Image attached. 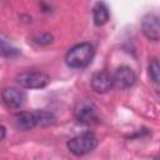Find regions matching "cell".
<instances>
[{
	"label": "cell",
	"mask_w": 160,
	"mask_h": 160,
	"mask_svg": "<svg viewBox=\"0 0 160 160\" xmlns=\"http://www.w3.org/2000/svg\"><path fill=\"white\" fill-rule=\"evenodd\" d=\"M16 81L25 89H42L50 82V78L42 71H24L16 76Z\"/></svg>",
	"instance_id": "cell-3"
},
{
	"label": "cell",
	"mask_w": 160,
	"mask_h": 160,
	"mask_svg": "<svg viewBox=\"0 0 160 160\" xmlns=\"http://www.w3.org/2000/svg\"><path fill=\"white\" fill-rule=\"evenodd\" d=\"M141 30L146 39L151 41H159L160 39V22L159 16L154 12L146 14L141 20Z\"/></svg>",
	"instance_id": "cell-4"
},
{
	"label": "cell",
	"mask_w": 160,
	"mask_h": 160,
	"mask_svg": "<svg viewBox=\"0 0 160 160\" xmlns=\"http://www.w3.org/2000/svg\"><path fill=\"white\" fill-rule=\"evenodd\" d=\"M90 86L98 94H105L110 91L111 88L114 86L112 75H110L106 71H98L91 76Z\"/></svg>",
	"instance_id": "cell-8"
},
{
	"label": "cell",
	"mask_w": 160,
	"mask_h": 160,
	"mask_svg": "<svg viewBox=\"0 0 160 160\" xmlns=\"http://www.w3.org/2000/svg\"><path fill=\"white\" fill-rule=\"evenodd\" d=\"M92 19H94V24L96 26L105 25L110 19L109 8L104 2H96L95 6L92 8Z\"/></svg>",
	"instance_id": "cell-10"
},
{
	"label": "cell",
	"mask_w": 160,
	"mask_h": 160,
	"mask_svg": "<svg viewBox=\"0 0 160 160\" xmlns=\"http://www.w3.org/2000/svg\"><path fill=\"white\" fill-rule=\"evenodd\" d=\"M75 118L80 124L84 125H90L96 121L98 115H96V108L91 101L82 100L79 102V105L75 109Z\"/></svg>",
	"instance_id": "cell-6"
},
{
	"label": "cell",
	"mask_w": 160,
	"mask_h": 160,
	"mask_svg": "<svg viewBox=\"0 0 160 160\" xmlns=\"http://www.w3.org/2000/svg\"><path fill=\"white\" fill-rule=\"evenodd\" d=\"M68 149L76 156H82L91 152L98 146V139L92 132H84L68 141Z\"/></svg>",
	"instance_id": "cell-2"
},
{
	"label": "cell",
	"mask_w": 160,
	"mask_h": 160,
	"mask_svg": "<svg viewBox=\"0 0 160 160\" xmlns=\"http://www.w3.org/2000/svg\"><path fill=\"white\" fill-rule=\"evenodd\" d=\"M15 125L20 130H30L38 126L35 111H21L15 115Z\"/></svg>",
	"instance_id": "cell-9"
},
{
	"label": "cell",
	"mask_w": 160,
	"mask_h": 160,
	"mask_svg": "<svg viewBox=\"0 0 160 160\" xmlns=\"http://www.w3.org/2000/svg\"><path fill=\"white\" fill-rule=\"evenodd\" d=\"M1 100L10 109H19L25 101V94L18 88L8 86L1 91Z\"/></svg>",
	"instance_id": "cell-7"
},
{
	"label": "cell",
	"mask_w": 160,
	"mask_h": 160,
	"mask_svg": "<svg viewBox=\"0 0 160 160\" xmlns=\"http://www.w3.org/2000/svg\"><path fill=\"white\" fill-rule=\"evenodd\" d=\"M35 115H36V122L38 126H46L54 122L55 116L52 112L46 111V110H35Z\"/></svg>",
	"instance_id": "cell-11"
},
{
	"label": "cell",
	"mask_w": 160,
	"mask_h": 160,
	"mask_svg": "<svg viewBox=\"0 0 160 160\" xmlns=\"http://www.w3.org/2000/svg\"><path fill=\"white\" fill-rule=\"evenodd\" d=\"M5 135H6V130H5V128H4L2 125H0V141L4 140Z\"/></svg>",
	"instance_id": "cell-15"
},
{
	"label": "cell",
	"mask_w": 160,
	"mask_h": 160,
	"mask_svg": "<svg viewBox=\"0 0 160 160\" xmlns=\"http://www.w3.org/2000/svg\"><path fill=\"white\" fill-rule=\"evenodd\" d=\"M34 41L38 44V45H48L50 42H52V36L50 34H40V35H36L34 38Z\"/></svg>",
	"instance_id": "cell-14"
},
{
	"label": "cell",
	"mask_w": 160,
	"mask_h": 160,
	"mask_svg": "<svg viewBox=\"0 0 160 160\" xmlns=\"http://www.w3.org/2000/svg\"><path fill=\"white\" fill-rule=\"evenodd\" d=\"M135 80H136V75H135L134 70L126 65L119 66L112 75L114 86H116L119 89H128V88L132 86L135 84Z\"/></svg>",
	"instance_id": "cell-5"
},
{
	"label": "cell",
	"mask_w": 160,
	"mask_h": 160,
	"mask_svg": "<svg viewBox=\"0 0 160 160\" xmlns=\"http://www.w3.org/2000/svg\"><path fill=\"white\" fill-rule=\"evenodd\" d=\"M154 160H159V159H158V158H156V159H154Z\"/></svg>",
	"instance_id": "cell-16"
},
{
	"label": "cell",
	"mask_w": 160,
	"mask_h": 160,
	"mask_svg": "<svg viewBox=\"0 0 160 160\" xmlns=\"http://www.w3.org/2000/svg\"><path fill=\"white\" fill-rule=\"evenodd\" d=\"M0 54L6 58H12V56H16L19 54V51H18V49L12 48L11 45L6 44L4 40L0 39Z\"/></svg>",
	"instance_id": "cell-13"
},
{
	"label": "cell",
	"mask_w": 160,
	"mask_h": 160,
	"mask_svg": "<svg viewBox=\"0 0 160 160\" xmlns=\"http://www.w3.org/2000/svg\"><path fill=\"white\" fill-rule=\"evenodd\" d=\"M149 76L152 80L154 84H159V78H160V66L158 59H151L149 62Z\"/></svg>",
	"instance_id": "cell-12"
},
{
	"label": "cell",
	"mask_w": 160,
	"mask_h": 160,
	"mask_svg": "<svg viewBox=\"0 0 160 160\" xmlns=\"http://www.w3.org/2000/svg\"><path fill=\"white\" fill-rule=\"evenodd\" d=\"M94 58V48L89 42H81L72 46L65 56V62L71 69L86 68Z\"/></svg>",
	"instance_id": "cell-1"
}]
</instances>
